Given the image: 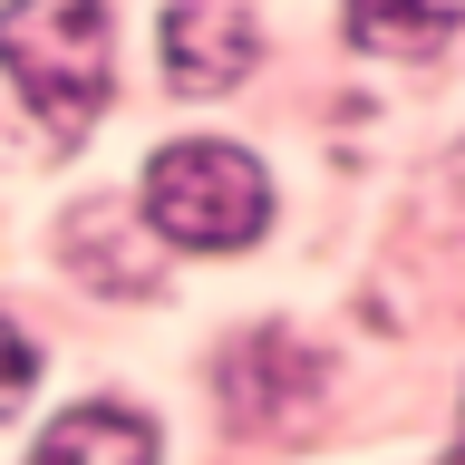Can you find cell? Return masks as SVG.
Here are the masks:
<instances>
[{
	"mask_svg": "<svg viewBox=\"0 0 465 465\" xmlns=\"http://www.w3.org/2000/svg\"><path fill=\"white\" fill-rule=\"evenodd\" d=\"M29 465H155V427L126 407H68Z\"/></svg>",
	"mask_w": 465,
	"mask_h": 465,
	"instance_id": "5",
	"label": "cell"
},
{
	"mask_svg": "<svg viewBox=\"0 0 465 465\" xmlns=\"http://www.w3.org/2000/svg\"><path fill=\"white\" fill-rule=\"evenodd\" d=\"M311 398H320V359L282 330H252L223 359V407L242 427H291V417H311Z\"/></svg>",
	"mask_w": 465,
	"mask_h": 465,
	"instance_id": "3",
	"label": "cell"
},
{
	"mask_svg": "<svg viewBox=\"0 0 465 465\" xmlns=\"http://www.w3.org/2000/svg\"><path fill=\"white\" fill-rule=\"evenodd\" d=\"M0 68L58 136H87L107 107V0H10Z\"/></svg>",
	"mask_w": 465,
	"mask_h": 465,
	"instance_id": "1",
	"label": "cell"
},
{
	"mask_svg": "<svg viewBox=\"0 0 465 465\" xmlns=\"http://www.w3.org/2000/svg\"><path fill=\"white\" fill-rule=\"evenodd\" d=\"M145 223L184 242V252H242L262 223H272V184L242 145L223 136H184L145 165Z\"/></svg>",
	"mask_w": 465,
	"mask_h": 465,
	"instance_id": "2",
	"label": "cell"
},
{
	"mask_svg": "<svg viewBox=\"0 0 465 465\" xmlns=\"http://www.w3.org/2000/svg\"><path fill=\"white\" fill-rule=\"evenodd\" d=\"M465 29V0H349V39L378 58H427Z\"/></svg>",
	"mask_w": 465,
	"mask_h": 465,
	"instance_id": "6",
	"label": "cell"
},
{
	"mask_svg": "<svg viewBox=\"0 0 465 465\" xmlns=\"http://www.w3.org/2000/svg\"><path fill=\"white\" fill-rule=\"evenodd\" d=\"M456 465H465V417H456Z\"/></svg>",
	"mask_w": 465,
	"mask_h": 465,
	"instance_id": "8",
	"label": "cell"
},
{
	"mask_svg": "<svg viewBox=\"0 0 465 465\" xmlns=\"http://www.w3.org/2000/svg\"><path fill=\"white\" fill-rule=\"evenodd\" d=\"M252 58H262V39H252V20H242L232 0H174L165 10V78L184 87V97L232 87Z\"/></svg>",
	"mask_w": 465,
	"mask_h": 465,
	"instance_id": "4",
	"label": "cell"
},
{
	"mask_svg": "<svg viewBox=\"0 0 465 465\" xmlns=\"http://www.w3.org/2000/svg\"><path fill=\"white\" fill-rule=\"evenodd\" d=\"M29 378H39V359H29V340L10 330V320H0V417L29 398Z\"/></svg>",
	"mask_w": 465,
	"mask_h": 465,
	"instance_id": "7",
	"label": "cell"
}]
</instances>
